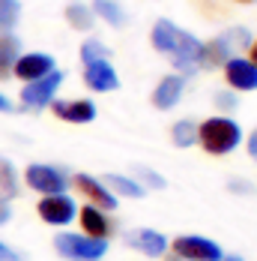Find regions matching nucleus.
<instances>
[{"label":"nucleus","instance_id":"17","mask_svg":"<svg viewBox=\"0 0 257 261\" xmlns=\"http://www.w3.org/2000/svg\"><path fill=\"white\" fill-rule=\"evenodd\" d=\"M78 216H81V234L105 237V240H108V231H111V225H108V216H105V210L93 207V204H87V207L78 210Z\"/></svg>","mask_w":257,"mask_h":261},{"label":"nucleus","instance_id":"7","mask_svg":"<svg viewBox=\"0 0 257 261\" xmlns=\"http://www.w3.org/2000/svg\"><path fill=\"white\" fill-rule=\"evenodd\" d=\"M168 246H171L174 255L182 258V261H221L224 258L221 246H218L215 240L201 237V234H182V237H177L174 243H168Z\"/></svg>","mask_w":257,"mask_h":261},{"label":"nucleus","instance_id":"21","mask_svg":"<svg viewBox=\"0 0 257 261\" xmlns=\"http://www.w3.org/2000/svg\"><path fill=\"white\" fill-rule=\"evenodd\" d=\"M18 195V171L6 156H0V198H15Z\"/></svg>","mask_w":257,"mask_h":261},{"label":"nucleus","instance_id":"34","mask_svg":"<svg viewBox=\"0 0 257 261\" xmlns=\"http://www.w3.org/2000/svg\"><path fill=\"white\" fill-rule=\"evenodd\" d=\"M233 3H257V0H233Z\"/></svg>","mask_w":257,"mask_h":261},{"label":"nucleus","instance_id":"16","mask_svg":"<svg viewBox=\"0 0 257 261\" xmlns=\"http://www.w3.org/2000/svg\"><path fill=\"white\" fill-rule=\"evenodd\" d=\"M102 183L111 189V195H123V198H144L147 195V186L141 180H135V177H128V174H105Z\"/></svg>","mask_w":257,"mask_h":261},{"label":"nucleus","instance_id":"18","mask_svg":"<svg viewBox=\"0 0 257 261\" xmlns=\"http://www.w3.org/2000/svg\"><path fill=\"white\" fill-rule=\"evenodd\" d=\"M21 54V39L12 33H0V81L12 75V66Z\"/></svg>","mask_w":257,"mask_h":261},{"label":"nucleus","instance_id":"1","mask_svg":"<svg viewBox=\"0 0 257 261\" xmlns=\"http://www.w3.org/2000/svg\"><path fill=\"white\" fill-rule=\"evenodd\" d=\"M150 39H153L155 51H162V54L171 57V63L177 66L180 75H195V72L201 69V60H204V42H201L195 33H188V30L177 27L174 21H168V18H158Z\"/></svg>","mask_w":257,"mask_h":261},{"label":"nucleus","instance_id":"4","mask_svg":"<svg viewBox=\"0 0 257 261\" xmlns=\"http://www.w3.org/2000/svg\"><path fill=\"white\" fill-rule=\"evenodd\" d=\"M54 246L66 261H99L108 252V240L105 237H90V234H78V231L57 234Z\"/></svg>","mask_w":257,"mask_h":261},{"label":"nucleus","instance_id":"28","mask_svg":"<svg viewBox=\"0 0 257 261\" xmlns=\"http://www.w3.org/2000/svg\"><path fill=\"white\" fill-rule=\"evenodd\" d=\"M0 261H18V252L12 246H6L3 240H0Z\"/></svg>","mask_w":257,"mask_h":261},{"label":"nucleus","instance_id":"13","mask_svg":"<svg viewBox=\"0 0 257 261\" xmlns=\"http://www.w3.org/2000/svg\"><path fill=\"white\" fill-rule=\"evenodd\" d=\"M224 81L231 90H257V66L248 57H231L224 63Z\"/></svg>","mask_w":257,"mask_h":261},{"label":"nucleus","instance_id":"27","mask_svg":"<svg viewBox=\"0 0 257 261\" xmlns=\"http://www.w3.org/2000/svg\"><path fill=\"white\" fill-rule=\"evenodd\" d=\"M12 219V207H9V198H0V225H6Z\"/></svg>","mask_w":257,"mask_h":261},{"label":"nucleus","instance_id":"25","mask_svg":"<svg viewBox=\"0 0 257 261\" xmlns=\"http://www.w3.org/2000/svg\"><path fill=\"white\" fill-rule=\"evenodd\" d=\"M138 177H141V183H144V186L165 189V177H162V174H155V171H150V168H144V165H138Z\"/></svg>","mask_w":257,"mask_h":261},{"label":"nucleus","instance_id":"9","mask_svg":"<svg viewBox=\"0 0 257 261\" xmlns=\"http://www.w3.org/2000/svg\"><path fill=\"white\" fill-rule=\"evenodd\" d=\"M54 69H57V63H54L51 54L30 51V54H18V60H15V66H12V75L27 84V81L42 79V75H48V72H54Z\"/></svg>","mask_w":257,"mask_h":261},{"label":"nucleus","instance_id":"29","mask_svg":"<svg viewBox=\"0 0 257 261\" xmlns=\"http://www.w3.org/2000/svg\"><path fill=\"white\" fill-rule=\"evenodd\" d=\"M231 189H233V192H242V195H245V192H248V195H254V186H251V183H245V180H231Z\"/></svg>","mask_w":257,"mask_h":261},{"label":"nucleus","instance_id":"3","mask_svg":"<svg viewBox=\"0 0 257 261\" xmlns=\"http://www.w3.org/2000/svg\"><path fill=\"white\" fill-rule=\"evenodd\" d=\"M248 45H251V33L245 27H231V30L218 33L215 39L204 42V60H201V66L204 69L224 66L231 57H239V51H245Z\"/></svg>","mask_w":257,"mask_h":261},{"label":"nucleus","instance_id":"20","mask_svg":"<svg viewBox=\"0 0 257 261\" xmlns=\"http://www.w3.org/2000/svg\"><path fill=\"white\" fill-rule=\"evenodd\" d=\"M66 21H69V27L87 33V30H93V24H96V15H93V9L87 3H69L66 6Z\"/></svg>","mask_w":257,"mask_h":261},{"label":"nucleus","instance_id":"8","mask_svg":"<svg viewBox=\"0 0 257 261\" xmlns=\"http://www.w3.org/2000/svg\"><path fill=\"white\" fill-rule=\"evenodd\" d=\"M39 216H42V222H48L54 228H66L69 222H75L78 219V204L75 198H69L66 192H57V195H42L39 198Z\"/></svg>","mask_w":257,"mask_h":261},{"label":"nucleus","instance_id":"15","mask_svg":"<svg viewBox=\"0 0 257 261\" xmlns=\"http://www.w3.org/2000/svg\"><path fill=\"white\" fill-rule=\"evenodd\" d=\"M182 93H185V75L171 72V75H165V79L155 84L153 105H155V108H162V111H171V108L182 99Z\"/></svg>","mask_w":257,"mask_h":261},{"label":"nucleus","instance_id":"26","mask_svg":"<svg viewBox=\"0 0 257 261\" xmlns=\"http://www.w3.org/2000/svg\"><path fill=\"white\" fill-rule=\"evenodd\" d=\"M236 102H239V99H236L233 90H218V93H215V108H221V111H233Z\"/></svg>","mask_w":257,"mask_h":261},{"label":"nucleus","instance_id":"24","mask_svg":"<svg viewBox=\"0 0 257 261\" xmlns=\"http://www.w3.org/2000/svg\"><path fill=\"white\" fill-rule=\"evenodd\" d=\"M108 57H111V48L102 39H87L81 45V63H96V60H108Z\"/></svg>","mask_w":257,"mask_h":261},{"label":"nucleus","instance_id":"32","mask_svg":"<svg viewBox=\"0 0 257 261\" xmlns=\"http://www.w3.org/2000/svg\"><path fill=\"white\" fill-rule=\"evenodd\" d=\"M248 48H251V51H248V60H251V63H254V66H257V42H251Z\"/></svg>","mask_w":257,"mask_h":261},{"label":"nucleus","instance_id":"30","mask_svg":"<svg viewBox=\"0 0 257 261\" xmlns=\"http://www.w3.org/2000/svg\"><path fill=\"white\" fill-rule=\"evenodd\" d=\"M12 111H15V105H12V99L0 93V114H12Z\"/></svg>","mask_w":257,"mask_h":261},{"label":"nucleus","instance_id":"10","mask_svg":"<svg viewBox=\"0 0 257 261\" xmlns=\"http://www.w3.org/2000/svg\"><path fill=\"white\" fill-rule=\"evenodd\" d=\"M123 240H126L128 249H138L150 258H162L168 252V237L162 231H155V228H132V231L123 234Z\"/></svg>","mask_w":257,"mask_h":261},{"label":"nucleus","instance_id":"19","mask_svg":"<svg viewBox=\"0 0 257 261\" xmlns=\"http://www.w3.org/2000/svg\"><path fill=\"white\" fill-rule=\"evenodd\" d=\"M93 15L96 18H102L105 24H111V27H123L126 24V9L117 3V0H93Z\"/></svg>","mask_w":257,"mask_h":261},{"label":"nucleus","instance_id":"11","mask_svg":"<svg viewBox=\"0 0 257 261\" xmlns=\"http://www.w3.org/2000/svg\"><path fill=\"white\" fill-rule=\"evenodd\" d=\"M72 183H75V189L81 192V195H87V198H90V204H93V207L117 210V195H111V189H108L99 177H93V174H75Z\"/></svg>","mask_w":257,"mask_h":261},{"label":"nucleus","instance_id":"14","mask_svg":"<svg viewBox=\"0 0 257 261\" xmlns=\"http://www.w3.org/2000/svg\"><path fill=\"white\" fill-rule=\"evenodd\" d=\"M51 111L66 123H93L96 120V102L93 99H54Z\"/></svg>","mask_w":257,"mask_h":261},{"label":"nucleus","instance_id":"6","mask_svg":"<svg viewBox=\"0 0 257 261\" xmlns=\"http://www.w3.org/2000/svg\"><path fill=\"white\" fill-rule=\"evenodd\" d=\"M24 183L42 195H57V192L69 189V174L63 168L45 165V162H30L24 168Z\"/></svg>","mask_w":257,"mask_h":261},{"label":"nucleus","instance_id":"22","mask_svg":"<svg viewBox=\"0 0 257 261\" xmlns=\"http://www.w3.org/2000/svg\"><path fill=\"white\" fill-rule=\"evenodd\" d=\"M171 135H174L177 147H191V144H198V123L195 120H177Z\"/></svg>","mask_w":257,"mask_h":261},{"label":"nucleus","instance_id":"33","mask_svg":"<svg viewBox=\"0 0 257 261\" xmlns=\"http://www.w3.org/2000/svg\"><path fill=\"white\" fill-rule=\"evenodd\" d=\"M221 261H245V258H239V255H224Z\"/></svg>","mask_w":257,"mask_h":261},{"label":"nucleus","instance_id":"31","mask_svg":"<svg viewBox=\"0 0 257 261\" xmlns=\"http://www.w3.org/2000/svg\"><path fill=\"white\" fill-rule=\"evenodd\" d=\"M248 153H251V156L257 159V129L251 132V135H248Z\"/></svg>","mask_w":257,"mask_h":261},{"label":"nucleus","instance_id":"23","mask_svg":"<svg viewBox=\"0 0 257 261\" xmlns=\"http://www.w3.org/2000/svg\"><path fill=\"white\" fill-rule=\"evenodd\" d=\"M21 18V3L18 0H0V33H9Z\"/></svg>","mask_w":257,"mask_h":261},{"label":"nucleus","instance_id":"2","mask_svg":"<svg viewBox=\"0 0 257 261\" xmlns=\"http://www.w3.org/2000/svg\"><path fill=\"white\" fill-rule=\"evenodd\" d=\"M198 144L204 147L206 153L212 156H224L233 153L239 144H242V126L231 120V117H209L198 126Z\"/></svg>","mask_w":257,"mask_h":261},{"label":"nucleus","instance_id":"5","mask_svg":"<svg viewBox=\"0 0 257 261\" xmlns=\"http://www.w3.org/2000/svg\"><path fill=\"white\" fill-rule=\"evenodd\" d=\"M60 84H63V72L60 69H54V72H48V75H42L36 81H27L21 87V108H27V111L48 108L54 102V96H57V90H60Z\"/></svg>","mask_w":257,"mask_h":261},{"label":"nucleus","instance_id":"12","mask_svg":"<svg viewBox=\"0 0 257 261\" xmlns=\"http://www.w3.org/2000/svg\"><path fill=\"white\" fill-rule=\"evenodd\" d=\"M84 84L96 93H111L120 87V75L111 66V60H96V63H84Z\"/></svg>","mask_w":257,"mask_h":261}]
</instances>
